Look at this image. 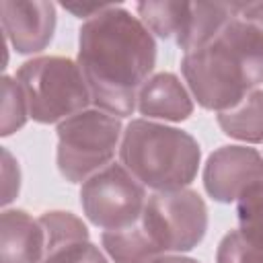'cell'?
<instances>
[{
	"label": "cell",
	"instance_id": "7402d4cb",
	"mask_svg": "<svg viewBox=\"0 0 263 263\" xmlns=\"http://www.w3.org/2000/svg\"><path fill=\"white\" fill-rule=\"evenodd\" d=\"M150 263H199L195 259H189V257H175V255H162V257H156L154 261Z\"/></svg>",
	"mask_w": 263,
	"mask_h": 263
},
{
	"label": "cell",
	"instance_id": "ffe728a7",
	"mask_svg": "<svg viewBox=\"0 0 263 263\" xmlns=\"http://www.w3.org/2000/svg\"><path fill=\"white\" fill-rule=\"evenodd\" d=\"M2 181H4L2 183V203L6 205L8 201L14 199V195L18 193V185H21L18 166L6 148L2 150Z\"/></svg>",
	"mask_w": 263,
	"mask_h": 263
},
{
	"label": "cell",
	"instance_id": "277c9868",
	"mask_svg": "<svg viewBox=\"0 0 263 263\" xmlns=\"http://www.w3.org/2000/svg\"><path fill=\"white\" fill-rule=\"evenodd\" d=\"M29 117L39 123L64 121L90 103L82 70L68 58L45 55L25 62L16 72Z\"/></svg>",
	"mask_w": 263,
	"mask_h": 263
},
{
	"label": "cell",
	"instance_id": "8992f818",
	"mask_svg": "<svg viewBox=\"0 0 263 263\" xmlns=\"http://www.w3.org/2000/svg\"><path fill=\"white\" fill-rule=\"evenodd\" d=\"M136 224L158 257L191 251L205 236L208 208L191 189L156 191L146 199Z\"/></svg>",
	"mask_w": 263,
	"mask_h": 263
},
{
	"label": "cell",
	"instance_id": "30bf717a",
	"mask_svg": "<svg viewBox=\"0 0 263 263\" xmlns=\"http://www.w3.org/2000/svg\"><path fill=\"white\" fill-rule=\"evenodd\" d=\"M45 232L39 218L23 210H4L0 218V263H41Z\"/></svg>",
	"mask_w": 263,
	"mask_h": 263
},
{
	"label": "cell",
	"instance_id": "5bb4252c",
	"mask_svg": "<svg viewBox=\"0 0 263 263\" xmlns=\"http://www.w3.org/2000/svg\"><path fill=\"white\" fill-rule=\"evenodd\" d=\"M101 240L107 255L115 263H150L158 257L138 224L123 230H105Z\"/></svg>",
	"mask_w": 263,
	"mask_h": 263
},
{
	"label": "cell",
	"instance_id": "6da1fadb",
	"mask_svg": "<svg viewBox=\"0 0 263 263\" xmlns=\"http://www.w3.org/2000/svg\"><path fill=\"white\" fill-rule=\"evenodd\" d=\"M154 62L156 43L150 31L121 6L107 4L80 27L78 66L90 103L109 115H132Z\"/></svg>",
	"mask_w": 263,
	"mask_h": 263
},
{
	"label": "cell",
	"instance_id": "8fae6325",
	"mask_svg": "<svg viewBox=\"0 0 263 263\" xmlns=\"http://www.w3.org/2000/svg\"><path fill=\"white\" fill-rule=\"evenodd\" d=\"M138 109L148 119L183 121L191 115L193 103L181 80L171 72H160L146 80L138 92Z\"/></svg>",
	"mask_w": 263,
	"mask_h": 263
},
{
	"label": "cell",
	"instance_id": "3957f363",
	"mask_svg": "<svg viewBox=\"0 0 263 263\" xmlns=\"http://www.w3.org/2000/svg\"><path fill=\"white\" fill-rule=\"evenodd\" d=\"M119 156L123 166L154 191L185 189L197 175L199 144L183 129L134 119L127 123Z\"/></svg>",
	"mask_w": 263,
	"mask_h": 263
},
{
	"label": "cell",
	"instance_id": "52a82bcc",
	"mask_svg": "<svg viewBox=\"0 0 263 263\" xmlns=\"http://www.w3.org/2000/svg\"><path fill=\"white\" fill-rule=\"evenodd\" d=\"M80 203L95 226L123 230L140 220L146 193L144 185L123 164H107L82 183Z\"/></svg>",
	"mask_w": 263,
	"mask_h": 263
},
{
	"label": "cell",
	"instance_id": "44dd1931",
	"mask_svg": "<svg viewBox=\"0 0 263 263\" xmlns=\"http://www.w3.org/2000/svg\"><path fill=\"white\" fill-rule=\"evenodd\" d=\"M105 6H107V4H82V6H80V4H64V8H66V10L74 12V14H76V16H80V18H82V16H86V21H88L90 16H95L97 12H101Z\"/></svg>",
	"mask_w": 263,
	"mask_h": 263
},
{
	"label": "cell",
	"instance_id": "ac0fdd59",
	"mask_svg": "<svg viewBox=\"0 0 263 263\" xmlns=\"http://www.w3.org/2000/svg\"><path fill=\"white\" fill-rule=\"evenodd\" d=\"M41 263H109L107 257L86 240H72L49 249Z\"/></svg>",
	"mask_w": 263,
	"mask_h": 263
},
{
	"label": "cell",
	"instance_id": "d6986e66",
	"mask_svg": "<svg viewBox=\"0 0 263 263\" xmlns=\"http://www.w3.org/2000/svg\"><path fill=\"white\" fill-rule=\"evenodd\" d=\"M216 261L218 263H263V257L245 242L238 230H230L218 245Z\"/></svg>",
	"mask_w": 263,
	"mask_h": 263
},
{
	"label": "cell",
	"instance_id": "2e32d148",
	"mask_svg": "<svg viewBox=\"0 0 263 263\" xmlns=\"http://www.w3.org/2000/svg\"><path fill=\"white\" fill-rule=\"evenodd\" d=\"M39 222L45 232V253L58 245L88 238V230L82 220L70 212H45Z\"/></svg>",
	"mask_w": 263,
	"mask_h": 263
},
{
	"label": "cell",
	"instance_id": "4fadbf2b",
	"mask_svg": "<svg viewBox=\"0 0 263 263\" xmlns=\"http://www.w3.org/2000/svg\"><path fill=\"white\" fill-rule=\"evenodd\" d=\"M136 10L148 31L156 33L162 39H173L179 45L187 31L191 2H140Z\"/></svg>",
	"mask_w": 263,
	"mask_h": 263
},
{
	"label": "cell",
	"instance_id": "9a60e30c",
	"mask_svg": "<svg viewBox=\"0 0 263 263\" xmlns=\"http://www.w3.org/2000/svg\"><path fill=\"white\" fill-rule=\"evenodd\" d=\"M238 232L245 242L263 257V181L249 187L236 201Z\"/></svg>",
	"mask_w": 263,
	"mask_h": 263
},
{
	"label": "cell",
	"instance_id": "ba28073f",
	"mask_svg": "<svg viewBox=\"0 0 263 263\" xmlns=\"http://www.w3.org/2000/svg\"><path fill=\"white\" fill-rule=\"evenodd\" d=\"M263 181V156L247 146H222L210 154L203 168V185L210 197L222 203L238 197Z\"/></svg>",
	"mask_w": 263,
	"mask_h": 263
},
{
	"label": "cell",
	"instance_id": "5b68a950",
	"mask_svg": "<svg viewBox=\"0 0 263 263\" xmlns=\"http://www.w3.org/2000/svg\"><path fill=\"white\" fill-rule=\"evenodd\" d=\"M121 121L101 109H84L58 125V168L70 183H80L109 164L119 144Z\"/></svg>",
	"mask_w": 263,
	"mask_h": 263
},
{
	"label": "cell",
	"instance_id": "7c38bea8",
	"mask_svg": "<svg viewBox=\"0 0 263 263\" xmlns=\"http://www.w3.org/2000/svg\"><path fill=\"white\" fill-rule=\"evenodd\" d=\"M218 125L230 138L249 144L263 142V90H253L234 107L220 111Z\"/></svg>",
	"mask_w": 263,
	"mask_h": 263
},
{
	"label": "cell",
	"instance_id": "e0dca14e",
	"mask_svg": "<svg viewBox=\"0 0 263 263\" xmlns=\"http://www.w3.org/2000/svg\"><path fill=\"white\" fill-rule=\"evenodd\" d=\"M0 134L10 136L21 129L27 121V101L16 80L4 76L2 78V113H0Z\"/></svg>",
	"mask_w": 263,
	"mask_h": 263
},
{
	"label": "cell",
	"instance_id": "9c48e42d",
	"mask_svg": "<svg viewBox=\"0 0 263 263\" xmlns=\"http://www.w3.org/2000/svg\"><path fill=\"white\" fill-rule=\"evenodd\" d=\"M4 37L18 53L45 49L55 31V6L51 2H0Z\"/></svg>",
	"mask_w": 263,
	"mask_h": 263
},
{
	"label": "cell",
	"instance_id": "7a4b0ae2",
	"mask_svg": "<svg viewBox=\"0 0 263 263\" xmlns=\"http://www.w3.org/2000/svg\"><path fill=\"white\" fill-rule=\"evenodd\" d=\"M203 109L226 111L263 82V2H230L224 25L181 62Z\"/></svg>",
	"mask_w": 263,
	"mask_h": 263
}]
</instances>
